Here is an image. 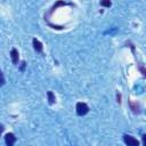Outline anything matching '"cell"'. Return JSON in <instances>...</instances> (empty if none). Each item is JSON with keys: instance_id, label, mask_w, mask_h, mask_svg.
I'll list each match as a JSON object with an SVG mask.
<instances>
[{"instance_id": "obj_1", "label": "cell", "mask_w": 146, "mask_h": 146, "mask_svg": "<svg viewBox=\"0 0 146 146\" xmlns=\"http://www.w3.org/2000/svg\"><path fill=\"white\" fill-rule=\"evenodd\" d=\"M88 112H89V106H88L86 103L80 102V103L76 104V114H78V115L83 116V115H86Z\"/></svg>"}, {"instance_id": "obj_2", "label": "cell", "mask_w": 146, "mask_h": 146, "mask_svg": "<svg viewBox=\"0 0 146 146\" xmlns=\"http://www.w3.org/2000/svg\"><path fill=\"white\" fill-rule=\"evenodd\" d=\"M123 140H124L127 146H139V141L135 137H132L130 135H124L123 136Z\"/></svg>"}, {"instance_id": "obj_3", "label": "cell", "mask_w": 146, "mask_h": 146, "mask_svg": "<svg viewBox=\"0 0 146 146\" xmlns=\"http://www.w3.org/2000/svg\"><path fill=\"white\" fill-rule=\"evenodd\" d=\"M5 141H6V145H7V146H14V144H15V141H16L15 135L11 133V132L6 133V136H5Z\"/></svg>"}, {"instance_id": "obj_4", "label": "cell", "mask_w": 146, "mask_h": 146, "mask_svg": "<svg viewBox=\"0 0 146 146\" xmlns=\"http://www.w3.org/2000/svg\"><path fill=\"white\" fill-rule=\"evenodd\" d=\"M10 58H11V62H13V64H17L18 63V59H19V55H18V51H17V49H15V48H13L11 49V51H10Z\"/></svg>"}, {"instance_id": "obj_5", "label": "cell", "mask_w": 146, "mask_h": 146, "mask_svg": "<svg viewBox=\"0 0 146 146\" xmlns=\"http://www.w3.org/2000/svg\"><path fill=\"white\" fill-rule=\"evenodd\" d=\"M32 43H33V48H34V50L35 51H38V52H41L42 51V49H43V46H42V43L38 40V39H33V41H32Z\"/></svg>"}, {"instance_id": "obj_6", "label": "cell", "mask_w": 146, "mask_h": 146, "mask_svg": "<svg viewBox=\"0 0 146 146\" xmlns=\"http://www.w3.org/2000/svg\"><path fill=\"white\" fill-rule=\"evenodd\" d=\"M129 104H130V107H131V110H132L135 113H138V112H139V105H138L137 103H132V102H129Z\"/></svg>"}, {"instance_id": "obj_7", "label": "cell", "mask_w": 146, "mask_h": 146, "mask_svg": "<svg viewBox=\"0 0 146 146\" xmlns=\"http://www.w3.org/2000/svg\"><path fill=\"white\" fill-rule=\"evenodd\" d=\"M47 96H48V100H49V104H54L55 103V95L51 92V91H48L47 92Z\"/></svg>"}, {"instance_id": "obj_8", "label": "cell", "mask_w": 146, "mask_h": 146, "mask_svg": "<svg viewBox=\"0 0 146 146\" xmlns=\"http://www.w3.org/2000/svg\"><path fill=\"white\" fill-rule=\"evenodd\" d=\"M100 6H104V7H111L112 6V2L108 0V1H102L100 2Z\"/></svg>"}, {"instance_id": "obj_9", "label": "cell", "mask_w": 146, "mask_h": 146, "mask_svg": "<svg viewBox=\"0 0 146 146\" xmlns=\"http://www.w3.org/2000/svg\"><path fill=\"white\" fill-rule=\"evenodd\" d=\"M139 71L143 73V75H144V76H146V68H145V67H143V66H139Z\"/></svg>"}, {"instance_id": "obj_10", "label": "cell", "mask_w": 146, "mask_h": 146, "mask_svg": "<svg viewBox=\"0 0 146 146\" xmlns=\"http://www.w3.org/2000/svg\"><path fill=\"white\" fill-rule=\"evenodd\" d=\"M143 144H144V146H146V133L145 135H143Z\"/></svg>"}, {"instance_id": "obj_11", "label": "cell", "mask_w": 146, "mask_h": 146, "mask_svg": "<svg viewBox=\"0 0 146 146\" xmlns=\"http://www.w3.org/2000/svg\"><path fill=\"white\" fill-rule=\"evenodd\" d=\"M116 99H117V103H121V100H120V99H121V95H120V94L116 95Z\"/></svg>"}, {"instance_id": "obj_12", "label": "cell", "mask_w": 146, "mask_h": 146, "mask_svg": "<svg viewBox=\"0 0 146 146\" xmlns=\"http://www.w3.org/2000/svg\"><path fill=\"white\" fill-rule=\"evenodd\" d=\"M25 64H26L25 62H23V63H22V66H21V70H22V71L24 70V67H25Z\"/></svg>"}]
</instances>
